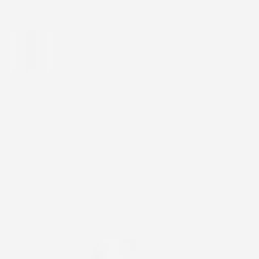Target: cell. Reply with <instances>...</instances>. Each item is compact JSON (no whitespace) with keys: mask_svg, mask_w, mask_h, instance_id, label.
I'll return each mask as SVG.
<instances>
[]
</instances>
